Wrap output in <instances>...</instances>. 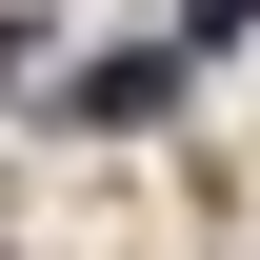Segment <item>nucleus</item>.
<instances>
[{"instance_id": "f03ea898", "label": "nucleus", "mask_w": 260, "mask_h": 260, "mask_svg": "<svg viewBox=\"0 0 260 260\" xmlns=\"http://www.w3.org/2000/svg\"><path fill=\"white\" fill-rule=\"evenodd\" d=\"M0 60H20V20H0Z\"/></svg>"}, {"instance_id": "f257e3e1", "label": "nucleus", "mask_w": 260, "mask_h": 260, "mask_svg": "<svg viewBox=\"0 0 260 260\" xmlns=\"http://www.w3.org/2000/svg\"><path fill=\"white\" fill-rule=\"evenodd\" d=\"M240 20H260V0H180V40H240Z\"/></svg>"}]
</instances>
